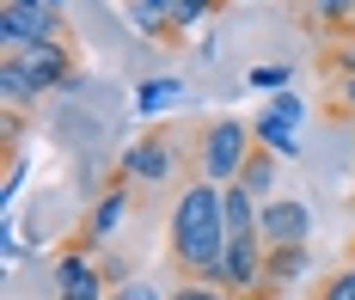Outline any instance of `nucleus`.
Wrapping results in <instances>:
<instances>
[{
  "mask_svg": "<svg viewBox=\"0 0 355 300\" xmlns=\"http://www.w3.org/2000/svg\"><path fill=\"white\" fill-rule=\"evenodd\" d=\"M220 209H227V233L233 239H245V233H257V196H251L245 184H220Z\"/></svg>",
  "mask_w": 355,
  "mask_h": 300,
  "instance_id": "obj_12",
  "label": "nucleus"
},
{
  "mask_svg": "<svg viewBox=\"0 0 355 300\" xmlns=\"http://www.w3.org/2000/svg\"><path fill=\"white\" fill-rule=\"evenodd\" d=\"M6 6H31V0H6Z\"/></svg>",
  "mask_w": 355,
  "mask_h": 300,
  "instance_id": "obj_27",
  "label": "nucleus"
},
{
  "mask_svg": "<svg viewBox=\"0 0 355 300\" xmlns=\"http://www.w3.org/2000/svg\"><path fill=\"white\" fill-rule=\"evenodd\" d=\"M190 153H196V178H209V184H233V178H239V166L257 153L251 116H209V123L196 129Z\"/></svg>",
  "mask_w": 355,
  "mask_h": 300,
  "instance_id": "obj_2",
  "label": "nucleus"
},
{
  "mask_svg": "<svg viewBox=\"0 0 355 300\" xmlns=\"http://www.w3.org/2000/svg\"><path fill=\"white\" fill-rule=\"evenodd\" d=\"M257 239L263 245H306L313 239V215H306V202H294V196H270L263 209H257Z\"/></svg>",
  "mask_w": 355,
  "mask_h": 300,
  "instance_id": "obj_8",
  "label": "nucleus"
},
{
  "mask_svg": "<svg viewBox=\"0 0 355 300\" xmlns=\"http://www.w3.org/2000/svg\"><path fill=\"white\" fill-rule=\"evenodd\" d=\"M49 6H68V0H49Z\"/></svg>",
  "mask_w": 355,
  "mask_h": 300,
  "instance_id": "obj_28",
  "label": "nucleus"
},
{
  "mask_svg": "<svg viewBox=\"0 0 355 300\" xmlns=\"http://www.w3.org/2000/svg\"><path fill=\"white\" fill-rule=\"evenodd\" d=\"M324 74L337 80V74H355V43L349 37H337L331 49H324Z\"/></svg>",
  "mask_w": 355,
  "mask_h": 300,
  "instance_id": "obj_20",
  "label": "nucleus"
},
{
  "mask_svg": "<svg viewBox=\"0 0 355 300\" xmlns=\"http://www.w3.org/2000/svg\"><path fill=\"white\" fill-rule=\"evenodd\" d=\"M276 159H282V153L257 148V153L245 159V166H239V178H233V184H245L251 196H257V202H270V196H276Z\"/></svg>",
  "mask_w": 355,
  "mask_h": 300,
  "instance_id": "obj_14",
  "label": "nucleus"
},
{
  "mask_svg": "<svg viewBox=\"0 0 355 300\" xmlns=\"http://www.w3.org/2000/svg\"><path fill=\"white\" fill-rule=\"evenodd\" d=\"M110 300H172V294H153L147 282H135V276H129L123 288H110Z\"/></svg>",
  "mask_w": 355,
  "mask_h": 300,
  "instance_id": "obj_24",
  "label": "nucleus"
},
{
  "mask_svg": "<svg viewBox=\"0 0 355 300\" xmlns=\"http://www.w3.org/2000/svg\"><path fill=\"white\" fill-rule=\"evenodd\" d=\"M178 92H184V86H178L172 74H159V80H141V92H135V105H141V111L153 116V111H166V105H172Z\"/></svg>",
  "mask_w": 355,
  "mask_h": 300,
  "instance_id": "obj_16",
  "label": "nucleus"
},
{
  "mask_svg": "<svg viewBox=\"0 0 355 300\" xmlns=\"http://www.w3.org/2000/svg\"><path fill=\"white\" fill-rule=\"evenodd\" d=\"M227 0H172V25H178V37H190V25H202L209 12H220Z\"/></svg>",
  "mask_w": 355,
  "mask_h": 300,
  "instance_id": "obj_17",
  "label": "nucleus"
},
{
  "mask_svg": "<svg viewBox=\"0 0 355 300\" xmlns=\"http://www.w3.org/2000/svg\"><path fill=\"white\" fill-rule=\"evenodd\" d=\"M25 184V153H6V178H0V202H12Z\"/></svg>",
  "mask_w": 355,
  "mask_h": 300,
  "instance_id": "obj_22",
  "label": "nucleus"
},
{
  "mask_svg": "<svg viewBox=\"0 0 355 300\" xmlns=\"http://www.w3.org/2000/svg\"><path fill=\"white\" fill-rule=\"evenodd\" d=\"M331 86H337V105H343V111H355V74H337Z\"/></svg>",
  "mask_w": 355,
  "mask_h": 300,
  "instance_id": "obj_25",
  "label": "nucleus"
},
{
  "mask_svg": "<svg viewBox=\"0 0 355 300\" xmlns=\"http://www.w3.org/2000/svg\"><path fill=\"white\" fill-rule=\"evenodd\" d=\"M306 263H313L306 245H270V252H263V288H270V300L282 294L294 276H306Z\"/></svg>",
  "mask_w": 355,
  "mask_h": 300,
  "instance_id": "obj_11",
  "label": "nucleus"
},
{
  "mask_svg": "<svg viewBox=\"0 0 355 300\" xmlns=\"http://www.w3.org/2000/svg\"><path fill=\"white\" fill-rule=\"evenodd\" d=\"M123 12H129V25L153 43H184L172 25V0H123Z\"/></svg>",
  "mask_w": 355,
  "mask_h": 300,
  "instance_id": "obj_10",
  "label": "nucleus"
},
{
  "mask_svg": "<svg viewBox=\"0 0 355 300\" xmlns=\"http://www.w3.org/2000/svg\"><path fill=\"white\" fill-rule=\"evenodd\" d=\"M251 135L270 153H294L300 148V98L294 92H270V105L251 116Z\"/></svg>",
  "mask_w": 355,
  "mask_h": 300,
  "instance_id": "obj_7",
  "label": "nucleus"
},
{
  "mask_svg": "<svg viewBox=\"0 0 355 300\" xmlns=\"http://www.w3.org/2000/svg\"><path fill=\"white\" fill-rule=\"evenodd\" d=\"M0 105H6V111H31V105H43L37 80L25 74V62H0Z\"/></svg>",
  "mask_w": 355,
  "mask_h": 300,
  "instance_id": "obj_13",
  "label": "nucleus"
},
{
  "mask_svg": "<svg viewBox=\"0 0 355 300\" xmlns=\"http://www.w3.org/2000/svg\"><path fill=\"white\" fill-rule=\"evenodd\" d=\"M12 62H25V74L37 80V92H80V68H73V43H31L25 55H12Z\"/></svg>",
  "mask_w": 355,
  "mask_h": 300,
  "instance_id": "obj_6",
  "label": "nucleus"
},
{
  "mask_svg": "<svg viewBox=\"0 0 355 300\" xmlns=\"http://www.w3.org/2000/svg\"><path fill=\"white\" fill-rule=\"evenodd\" d=\"M129 190H135V184H129L123 172H110L105 196H98V202H92V215L80 221V239H86V245H105L110 233L123 227V215H129Z\"/></svg>",
  "mask_w": 355,
  "mask_h": 300,
  "instance_id": "obj_9",
  "label": "nucleus"
},
{
  "mask_svg": "<svg viewBox=\"0 0 355 300\" xmlns=\"http://www.w3.org/2000/svg\"><path fill=\"white\" fill-rule=\"evenodd\" d=\"M349 19H355V0H306V25L324 31L331 43L349 31Z\"/></svg>",
  "mask_w": 355,
  "mask_h": 300,
  "instance_id": "obj_15",
  "label": "nucleus"
},
{
  "mask_svg": "<svg viewBox=\"0 0 355 300\" xmlns=\"http://www.w3.org/2000/svg\"><path fill=\"white\" fill-rule=\"evenodd\" d=\"M227 209H220V184L190 178V190L172 202V227H166V258L178 263L184 282H220V252H227Z\"/></svg>",
  "mask_w": 355,
  "mask_h": 300,
  "instance_id": "obj_1",
  "label": "nucleus"
},
{
  "mask_svg": "<svg viewBox=\"0 0 355 300\" xmlns=\"http://www.w3.org/2000/svg\"><path fill=\"white\" fill-rule=\"evenodd\" d=\"M172 300H239L233 288H220V282H178Z\"/></svg>",
  "mask_w": 355,
  "mask_h": 300,
  "instance_id": "obj_19",
  "label": "nucleus"
},
{
  "mask_svg": "<svg viewBox=\"0 0 355 300\" xmlns=\"http://www.w3.org/2000/svg\"><path fill=\"white\" fill-rule=\"evenodd\" d=\"M55 300H110V276L86 239H68L55 258Z\"/></svg>",
  "mask_w": 355,
  "mask_h": 300,
  "instance_id": "obj_5",
  "label": "nucleus"
},
{
  "mask_svg": "<svg viewBox=\"0 0 355 300\" xmlns=\"http://www.w3.org/2000/svg\"><path fill=\"white\" fill-rule=\"evenodd\" d=\"M19 141H25V111H6L0 116V148L19 153Z\"/></svg>",
  "mask_w": 355,
  "mask_h": 300,
  "instance_id": "obj_23",
  "label": "nucleus"
},
{
  "mask_svg": "<svg viewBox=\"0 0 355 300\" xmlns=\"http://www.w3.org/2000/svg\"><path fill=\"white\" fill-rule=\"evenodd\" d=\"M313 300H355V258L337 263V270L319 282V294H313Z\"/></svg>",
  "mask_w": 355,
  "mask_h": 300,
  "instance_id": "obj_18",
  "label": "nucleus"
},
{
  "mask_svg": "<svg viewBox=\"0 0 355 300\" xmlns=\"http://www.w3.org/2000/svg\"><path fill=\"white\" fill-rule=\"evenodd\" d=\"M178 166H184V153H178L172 129H147V135H135L129 148L116 153V172H123L129 184H172Z\"/></svg>",
  "mask_w": 355,
  "mask_h": 300,
  "instance_id": "obj_4",
  "label": "nucleus"
},
{
  "mask_svg": "<svg viewBox=\"0 0 355 300\" xmlns=\"http://www.w3.org/2000/svg\"><path fill=\"white\" fill-rule=\"evenodd\" d=\"M62 37H68V25H62V6H49V0L6 6V0H0V62L25 55L31 43H62Z\"/></svg>",
  "mask_w": 355,
  "mask_h": 300,
  "instance_id": "obj_3",
  "label": "nucleus"
},
{
  "mask_svg": "<svg viewBox=\"0 0 355 300\" xmlns=\"http://www.w3.org/2000/svg\"><path fill=\"white\" fill-rule=\"evenodd\" d=\"M343 37H349V43H355V19H349V31H343Z\"/></svg>",
  "mask_w": 355,
  "mask_h": 300,
  "instance_id": "obj_26",
  "label": "nucleus"
},
{
  "mask_svg": "<svg viewBox=\"0 0 355 300\" xmlns=\"http://www.w3.org/2000/svg\"><path fill=\"white\" fill-rule=\"evenodd\" d=\"M251 86H257V92H288V68H282V62H270V68H251Z\"/></svg>",
  "mask_w": 355,
  "mask_h": 300,
  "instance_id": "obj_21",
  "label": "nucleus"
}]
</instances>
